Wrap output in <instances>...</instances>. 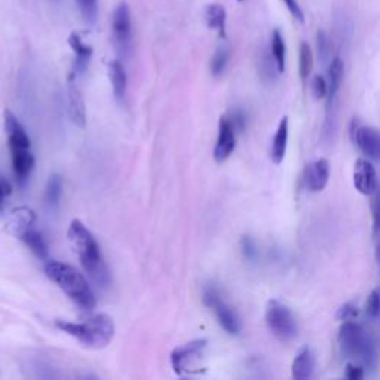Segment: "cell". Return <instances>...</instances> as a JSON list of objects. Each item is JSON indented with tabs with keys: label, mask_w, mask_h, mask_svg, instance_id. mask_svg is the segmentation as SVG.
Here are the masks:
<instances>
[{
	"label": "cell",
	"mask_w": 380,
	"mask_h": 380,
	"mask_svg": "<svg viewBox=\"0 0 380 380\" xmlns=\"http://www.w3.org/2000/svg\"><path fill=\"white\" fill-rule=\"evenodd\" d=\"M67 239L88 276L97 286L103 288L109 287L112 275L103 259L100 245L89 232V229L82 222L73 220L67 230Z\"/></svg>",
	"instance_id": "obj_1"
},
{
	"label": "cell",
	"mask_w": 380,
	"mask_h": 380,
	"mask_svg": "<svg viewBox=\"0 0 380 380\" xmlns=\"http://www.w3.org/2000/svg\"><path fill=\"white\" fill-rule=\"evenodd\" d=\"M45 273L82 310L91 312L97 306L95 294L88 284L87 278L70 264L63 261H48Z\"/></svg>",
	"instance_id": "obj_2"
},
{
	"label": "cell",
	"mask_w": 380,
	"mask_h": 380,
	"mask_svg": "<svg viewBox=\"0 0 380 380\" xmlns=\"http://www.w3.org/2000/svg\"><path fill=\"white\" fill-rule=\"evenodd\" d=\"M339 346L342 354L361 364L374 369L377 362V343L369 330L357 321H344L339 332Z\"/></svg>",
	"instance_id": "obj_3"
},
{
	"label": "cell",
	"mask_w": 380,
	"mask_h": 380,
	"mask_svg": "<svg viewBox=\"0 0 380 380\" xmlns=\"http://www.w3.org/2000/svg\"><path fill=\"white\" fill-rule=\"evenodd\" d=\"M55 325L77 339L82 344L91 349H103L110 344L114 336L113 320L104 313L88 318L84 322H70V321H55Z\"/></svg>",
	"instance_id": "obj_4"
},
{
	"label": "cell",
	"mask_w": 380,
	"mask_h": 380,
	"mask_svg": "<svg viewBox=\"0 0 380 380\" xmlns=\"http://www.w3.org/2000/svg\"><path fill=\"white\" fill-rule=\"evenodd\" d=\"M208 349L207 339H196L189 343H185L171 352V366L175 374H195L201 373L204 366L202 361Z\"/></svg>",
	"instance_id": "obj_5"
},
{
	"label": "cell",
	"mask_w": 380,
	"mask_h": 380,
	"mask_svg": "<svg viewBox=\"0 0 380 380\" xmlns=\"http://www.w3.org/2000/svg\"><path fill=\"white\" fill-rule=\"evenodd\" d=\"M266 324L271 333L281 342H291L299 335V325L288 306L279 300H269L266 306Z\"/></svg>",
	"instance_id": "obj_6"
},
{
	"label": "cell",
	"mask_w": 380,
	"mask_h": 380,
	"mask_svg": "<svg viewBox=\"0 0 380 380\" xmlns=\"http://www.w3.org/2000/svg\"><path fill=\"white\" fill-rule=\"evenodd\" d=\"M202 300L205 306H208L210 309L214 310V313H216L217 321L226 333L232 336H237L241 333L242 322H241L239 315L227 303L222 300V295L216 286H207L204 288Z\"/></svg>",
	"instance_id": "obj_7"
},
{
	"label": "cell",
	"mask_w": 380,
	"mask_h": 380,
	"mask_svg": "<svg viewBox=\"0 0 380 380\" xmlns=\"http://www.w3.org/2000/svg\"><path fill=\"white\" fill-rule=\"evenodd\" d=\"M112 33H113V42L116 46V51L126 57L129 54L131 43H132V21H131V12L125 2L118 4V6L113 11L112 16Z\"/></svg>",
	"instance_id": "obj_8"
},
{
	"label": "cell",
	"mask_w": 380,
	"mask_h": 380,
	"mask_svg": "<svg viewBox=\"0 0 380 380\" xmlns=\"http://www.w3.org/2000/svg\"><path fill=\"white\" fill-rule=\"evenodd\" d=\"M351 139L358 146L359 151L373 161L379 159L380 155V136L379 131L373 126L361 125L354 119L351 125Z\"/></svg>",
	"instance_id": "obj_9"
},
{
	"label": "cell",
	"mask_w": 380,
	"mask_h": 380,
	"mask_svg": "<svg viewBox=\"0 0 380 380\" xmlns=\"http://www.w3.org/2000/svg\"><path fill=\"white\" fill-rule=\"evenodd\" d=\"M354 186L366 196H371L377 190V174L373 163L367 159H358L354 165Z\"/></svg>",
	"instance_id": "obj_10"
},
{
	"label": "cell",
	"mask_w": 380,
	"mask_h": 380,
	"mask_svg": "<svg viewBox=\"0 0 380 380\" xmlns=\"http://www.w3.org/2000/svg\"><path fill=\"white\" fill-rule=\"evenodd\" d=\"M235 146H237L235 129L232 124H230L229 118L222 116L220 124H219L217 143H216V147H214V159H216V162L219 163L224 162L226 159H229L230 155L234 153Z\"/></svg>",
	"instance_id": "obj_11"
},
{
	"label": "cell",
	"mask_w": 380,
	"mask_h": 380,
	"mask_svg": "<svg viewBox=\"0 0 380 380\" xmlns=\"http://www.w3.org/2000/svg\"><path fill=\"white\" fill-rule=\"evenodd\" d=\"M4 125H5V132L8 136L9 151H18V148L31 147V141H30V137L27 136V131L24 129V126L20 124L18 119H16V116L11 110L4 112Z\"/></svg>",
	"instance_id": "obj_12"
},
{
	"label": "cell",
	"mask_w": 380,
	"mask_h": 380,
	"mask_svg": "<svg viewBox=\"0 0 380 380\" xmlns=\"http://www.w3.org/2000/svg\"><path fill=\"white\" fill-rule=\"evenodd\" d=\"M75 75L72 73L69 77V88H67V100H69V114L72 122L77 128L87 126V107L84 97H82L80 89L76 85Z\"/></svg>",
	"instance_id": "obj_13"
},
{
	"label": "cell",
	"mask_w": 380,
	"mask_h": 380,
	"mask_svg": "<svg viewBox=\"0 0 380 380\" xmlns=\"http://www.w3.org/2000/svg\"><path fill=\"white\" fill-rule=\"evenodd\" d=\"M36 222V214L28 207H18L11 211L9 217L6 220V232L20 238L27 229L33 227Z\"/></svg>",
	"instance_id": "obj_14"
},
{
	"label": "cell",
	"mask_w": 380,
	"mask_h": 380,
	"mask_svg": "<svg viewBox=\"0 0 380 380\" xmlns=\"http://www.w3.org/2000/svg\"><path fill=\"white\" fill-rule=\"evenodd\" d=\"M330 178V163L327 159H318L309 163L305 170V181L310 192H321L325 189Z\"/></svg>",
	"instance_id": "obj_15"
},
{
	"label": "cell",
	"mask_w": 380,
	"mask_h": 380,
	"mask_svg": "<svg viewBox=\"0 0 380 380\" xmlns=\"http://www.w3.org/2000/svg\"><path fill=\"white\" fill-rule=\"evenodd\" d=\"M315 369H317L315 354H313V351L308 348V346H305V348H302L299 354L295 355L293 361V367H291L293 377L295 380L310 379L313 373H315Z\"/></svg>",
	"instance_id": "obj_16"
},
{
	"label": "cell",
	"mask_w": 380,
	"mask_h": 380,
	"mask_svg": "<svg viewBox=\"0 0 380 380\" xmlns=\"http://www.w3.org/2000/svg\"><path fill=\"white\" fill-rule=\"evenodd\" d=\"M12 168L18 183L24 185L28 180L33 168H35V156L30 152V148H20V151H11Z\"/></svg>",
	"instance_id": "obj_17"
},
{
	"label": "cell",
	"mask_w": 380,
	"mask_h": 380,
	"mask_svg": "<svg viewBox=\"0 0 380 380\" xmlns=\"http://www.w3.org/2000/svg\"><path fill=\"white\" fill-rule=\"evenodd\" d=\"M69 45L75 53V65H73V75L84 73L88 69V64L92 57V48L87 45L77 33H72L69 38Z\"/></svg>",
	"instance_id": "obj_18"
},
{
	"label": "cell",
	"mask_w": 380,
	"mask_h": 380,
	"mask_svg": "<svg viewBox=\"0 0 380 380\" xmlns=\"http://www.w3.org/2000/svg\"><path fill=\"white\" fill-rule=\"evenodd\" d=\"M343 72H344V64L340 57H336L330 63L328 67V82H327V107L330 109L336 100V97L339 94L342 80H343Z\"/></svg>",
	"instance_id": "obj_19"
},
{
	"label": "cell",
	"mask_w": 380,
	"mask_h": 380,
	"mask_svg": "<svg viewBox=\"0 0 380 380\" xmlns=\"http://www.w3.org/2000/svg\"><path fill=\"white\" fill-rule=\"evenodd\" d=\"M287 144H288V118H283L278 125V129L275 132V137L272 140L271 147V159L273 163L279 165L284 161L287 153Z\"/></svg>",
	"instance_id": "obj_20"
},
{
	"label": "cell",
	"mask_w": 380,
	"mask_h": 380,
	"mask_svg": "<svg viewBox=\"0 0 380 380\" xmlns=\"http://www.w3.org/2000/svg\"><path fill=\"white\" fill-rule=\"evenodd\" d=\"M109 77L112 82L114 97H116V100L122 102L126 94L128 76L121 60H113L109 63Z\"/></svg>",
	"instance_id": "obj_21"
},
{
	"label": "cell",
	"mask_w": 380,
	"mask_h": 380,
	"mask_svg": "<svg viewBox=\"0 0 380 380\" xmlns=\"http://www.w3.org/2000/svg\"><path fill=\"white\" fill-rule=\"evenodd\" d=\"M20 239L28 246V249L31 250V253L35 254L36 257H39L40 260H46L48 259V254H49L48 245H46V241H45L43 235L39 232V230L30 227L20 237Z\"/></svg>",
	"instance_id": "obj_22"
},
{
	"label": "cell",
	"mask_w": 380,
	"mask_h": 380,
	"mask_svg": "<svg viewBox=\"0 0 380 380\" xmlns=\"http://www.w3.org/2000/svg\"><path fill=\"white\" fill-rule=\"evenodd\" d=\"M205 20L210 28L217 30L222 39H226V9L220 4L208 5L205 11Z\"/></svg>",
	"instance_id": "obj_23"
},
{
	"label": "cell",
	"mask_w": 380,
	"mask_h": 380,
	"mask_svg": "<svg viewBox=\"0 0 380 380\" xmlns=\"http://www.w3.org/2000/svg\"><path fill=\"white\" fill-rule=\"evenodd\" d=\"M269 51H271V55L275 61L278 73L279 75L284 73L286 72V42H284V38H283V35H281V31L278 28L273 30L272 36H271Z\"/></svg>",
	"instance_id": "obj_24"
},
{
	"label": "cell",
	"mask_w": 380,
	"mask_h": 380,
	"mask_svg": "<svg viewBox=\"0 0 380 380\" xmlns=\"http://www.w3.org/2000/svg\"><path fill=\"white\" fill-rule=\"evenodd\" d=\"M230 58V49L229 46H219L217 51L214 53L211 63H210V70L212 76H220L224 73L226 67H227V63Z\"/></svg>",
	"instance_id": "obj_25"
},
{
	"label": "cell",
	"mask_w": 380,
	"mask_h": 380,
	"mask_svg": "<svg viewBox=\"0 0 380 380\" xmlns=\"http://www.w3.org/2000/svg\"><path fill=\"white\" fill-rule=\"evenodd\" d=\"M61 195H63V180L60 175L55 174L49 178L48 185H46V192H45L46 204L49 207L55 208L61 201Z\"/></svg>",
	"instance_id": "obj_26"
},
{
	"label": "cell",
	"mask_w": 380,
	"mask_h": 380,
	"mask_svg": "<svg viewBox=\"0 0 380 380\" xmlns=\"http://www.w3.org/2000/svg\"><path fill=\"white\" fill-rule=\"evenodd\" d=\"M82 18L87 24H95L98 18V0H76Z\"/></svg>",
	"instance_id": "obj_27"
},
{
	"label": "cell",
	"mask_w": 380,
	"mask_h": 380,
	"mask_svg": "<svg viewBox=\"0 0 380 380\" xmlns=\"http://www.w3.org/2000/svg\"><path fill=\"white\" fill-rule=\"evenodd\" d=\"M313 67V54L308 42H302L300 45V77L302 80H308Z\"/></svg>",
	"instance_id": "obj_28"
},
{
	"label": "cell",
	"mask_w": 380,
	"mask_h": 380,
	"mask_svg": "<svg viewBox=\"0 0 380 380\" xmlns=\"http://www.w3.org/2000/svg\"><path fill=\"white\" fill-rule=\"evenodd\" d=\"M259 67H260V73L263 76H266V77H275V72L278 73L276 70V65H275V61L271 55V51H269V48H263L260 54H259Z\"/></svg>",
	"instance_id": "obj_29"
},
{
	"label": "cell",
	"mask_w": 380,
	"mask_h": 380,
	"mask_svg": "<svg viewBox=\"0 0 380 380\" xmlns=\"http://www.w3.org/2000/svg\"><path fill=\"white\" fill-rule=\"evenodd\" d=\"M317 46H318V54L322 61H327L330 57V53H332V42H330V38L324 30H320L317 35Z\"/></svg>",
	"instance_id": "obj_30"
},
{
	"label": "cell",
	"mask_w": 380,
	"mask_h": 380,
	"mask_svg": "<svg viewBox=\"0 0 380 380\" xmlns=\"http://www.w3.org/2000/svg\"><path fill=\"white\" fill-rule=\"evenodd\" d=\"M359 315V310H358V306H355L354 303H344L337 310V315L336 318L342 322L344 321H355Z\"/></svg>",
	"instance_id": "obj_31"
},
{
	"label": "cell",
	"mask_w": 380,
	"mask_h": 380,
	"mask_svg": "<svg viewBox=\"0 0 380 380\" xmlns=\"http://www.w3.org/2000/svg\"><path fill=\"white\" fill-rule=\"evenodd\" d=\"M310 89H312V94H313V97L317 98V100L325 98L327 97V80L321 75L313 76L312 82H310Z\"/></svg>",
	"instance_id": "obj_32"
},
{
	"label": "cell",
	"mask_w": 380,
	"mask_h": 380,
	"mask_svg": "<svg viewBox=\"0 0 380 380\" xmlns=\"http://www.w3.org/2000/svg\"><path fill=\"white\" fill-rule=\"evenodd\" d=\"M366 312L369 318L371 320H377L379 318V313H380V302H379V291L373 290L369 295L367 303H366Z\"/></svg>",
	"instance_id": "obj_33"
},
{
	"label": "cell",
	"mask_w": 380,
	"mask_h": 380,
	"mask_svg": "<svg viewBox=\"0 0 380 380\" xmlns=\"http://www.w3.org/2000/svg\"><path fill=\"white\" fill-rule=\"evenodd\" d=\"M241 249H242V253H244V256H245L246 260H250V261H256L257 260L259 250H257V245L253 241V238L245 237L241 241Z\"/></svg>",
	"instance_id": "obj_34"
},
{
	"label": "cell",
	"mask_w": 380,
	"mask_h": 380,
	"mask_svg": "<svg viewBox=\"0 0 380 380\" xmlns=\"http://www.w3.org/2000/svg\"><path fill=\"white\" fill-rule=\"evenodd\" d=\"M344 377L351 380H361L362 377H364V367L358 364V362L351 361L348 362V366H346L344 369Z\"/></svg>",
	"instance_id": "obj_35"
},
{
	"label": "cell",
	"mask_w": 380,
	"mask_h": 380,
	"mask_svg": "<svg viewBox=\"0 0 380 380\" xmlns=\"http://www.w3.org/2000/svg\"><path fill=\"white\" fill-rule=\"evenodd\" d=\"M11 193H12V185L5 177L0 175V212L5 210L6 201H8V197L11 196Z\"/></svg>",
	"instance_id": "obj_36"
},
{
	"label": "cell",
	"mask_w": 380,
	"mask_h": 380,
	"mask_svg": "<svg viewBox=\"0 0 380 380\" xmlns=\"http://www.w3.org/2000/svg\"><path fill=\"white\" fill-rule=\"evenodd\" d=\"M283 2L286 4L287 9L293 15L294 20H297L299 23H305V13H303L300 5L297 4V0H283Z\"/></svg>",
	"instance_id": "obj_37"
},
{
	"label": "cell",
	"mask_w": 380,
	"mask_h": 380,
	"mask_svg": "<svg viewBox=\"0 0 380 380\" xmlns=\"http://www.w3.org/2000/svg\"><path fill=\"white\" fill-rule=\"evenodd\" d=\"M238 2H242V0H238Z\"/></svg>",
	"instance_id": "obj_38"
}]
</instances>
